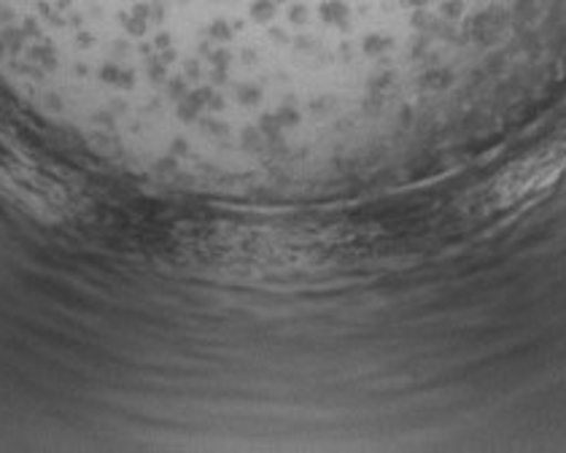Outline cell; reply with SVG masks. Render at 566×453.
Wrapping results in <instances>:
<instances>
[{
	"mask_svg": "<svg viewBox=\"0 0 566 453\" xmlns=\"http://www.w3.org/2000/svg\"><path fill=\"white\" fill-rule=\"evenodd\" d=\"M566 176V136L545 149L518 159L489 183L483 203L491 211H518L551 194Z\"/></svg>",
	"mask_w": 566,
	"mask_h": 453,
	"instance_id": "6da1fadb",
	"label": "cell"
}]
</instances>
